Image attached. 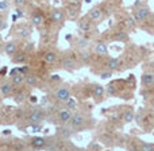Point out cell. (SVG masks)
Here are the masks:
<instances>
[{"label":"cell","instance_id":"5","mask_svg":"<svg viewBox=\"0 0 154 151\" xmlns=\"http://www.w3.org/2000/svg\"><path fill=\"white\" fill-rule=\"evenodd\" d=\"M72 112L69 111V109H62L61 112L58 113V120L62 123V124H65V123H70V120H72Z\"/></svg>","mask_w":154,"mask_h":151},{"label":"cell","instance_id":"34","mask_svg":"<svg viewBox=\"0 0 154 151\" xmlns=\"http://www.w3.org/2000/svg\"><path fill=\"white\" fill-rule=\"evenodd\" d=\"M68 12H69V18L70 19L76 18V10H75V8H69V10H68Z\"/></svg>","mask_w":154,"mask_h":151},{"label":"cell","instance_id":"15","mask_svg":"<svg viewBox=\"0 0 154 151\" xmlns=\"http://www.w3.org/2000/svg\"><path fill=\"white\" fill-rule=\"evenodd\" d=\"M107 66H108L109 70H116L118 66H119V59H118V58H109Z\"/></svg>","mask_w":154,"mask_h":151},{"label":"cell","instance_id":"18","mask_svg":"<svg viewBox=\"0 0 154 151\" xmlns=\"http://www.w3.org/2000/svg\"><path fill=\"white\" fill-rule=\"evenodd\" d=\"M62 66H64L65 69H75L76 64L72 58H65L64 61H62Z\"/></svg>","mask_w":154,"mask_h":151},{"label":"cell","instance_id":"35","mask_svg":"<svg viewBox=\"0 0 154 151\" xmlns=\"http://www.w3.org/2000/svg\"><path fill=\"white\" fill-rule=\"evenodd\" d=\"M142 119H143V113H142V112H139V113H137L135 115V120L138 123H141L142 122Z\"/></svg>","mask_w":154,"mask_h":151},{"label":"cell","instance_id":"36","mask_svg":"<svg viewBox=\"0 0 154 151\" xmlns=\"http://www.w3.org/2000/svg\"><path fill=\"white\" fill-rule=\"evenodd\" d=\"M80 56H81V59H82L84 62H87L88 59H89V54H88V53H81Z\"/></svg>","mask_w":154,"mask_h":151},{"label":"cell","instance_id":"14","mask_svg":"<svg viewBox=\"0 0 154 151\" xmlns=\"http://www.w3.org/2000/svg\"><path fill=\"white\" fill-rule=\"evenodd\" d=\"M122 119H123V122L125 123H130V122H133V120L135 119V115H134V112L131 111V109H128V111H126L125 113H123Z\"/></svg>","mask_w":154,"mask_h":151},{"label":"cell","instance_id":"8","mask_svg":"<svg viewBox=\"0 0 154 151\" xmlns=\"http://www.w3.org/2000/svg\"><path fill=\"white\" fill-rule=\"evenodd\" d=\"M64 11L62 10H54L53 12H51V20L54 22V23H61L62 20H64Z\"/></svg>","mask_w":154,"mask_h":151},{"label":"cell","instance_id":"26","mask_svg":"<svg viewBox=\"0 0 154 151\" xmlns=\"http://www.w3.org/2000/svg\"><path fill=\"white\" fill-rule=\"evenodd\" d=\"M66 107H68V109H75L76 108V100L75 98L70 97L69 100L66 101Z\"/></svg>","mask_w":154,"mask_h":151},{"label":"cell","instance_id":"17","mask_svg":"<svg viewBox=\"0 0 154 151\" xmlns=\"http://www.w3.org/2000/svg\"><path fill=\"white\" fill-rule=\"evenodd\" d=\"M104 86H101V85H95L93 86V96L95 97H101V96L104 95Z\"/></svg>","mask_w":154,"mask_h":151},{"label":"cell","instance_id":"38","mask_svg":"<svg viewBox=\"0 0 154 151\" xmlns=\"http://www.w3.org/2000/svg\"><path fill=\"white\" fill-rule=\"evenodd\" d=\"M107 93H108V95H114V93H115V89H114L112 86H108V88H107Z\"/></svg>","mask_w":154,"mask_h":151},{"label":"cell","instance_id":"13","mask_svg":"<svg viewBox=\"0 0 154 151\" xmlns=\"http://www.w3.org/2000/svg\"><path fill=\"white\" fill-rule=\"evenodd\" d=\"M0 90H2V93L4 96H8L12 92V84H11V82H4V84L0 86Z\"/></svg>","mask_w":154,"mask_h":151},{"label":"cell","instance_id":"43","mask_svg":"<svg viewBox=\"0 0 154 151\" xmlns=\"http://www.w3.org/2000/svg\"><path fill=\"white\" fill-rule=\"evenodd\" d=\"M30 101H31V103H37L38 98L35 97V96H31V97H30Z\"/></svg>","mask_w":154,"mask_h":151},{"label":"cell","instance_id":"12","mask_svg":"<svg viewBox=\"0 0 154 151\" xmlns=\"http://www.w3.org/2000/svg\"><path fill=\"white\" fill-rule=\"evenodd\" d=\"M4 50H5V53H7L8 56H14V54L16 53V50H18V47H16L15 43L10 42V43H7V45H5Z\"/></svg>","mask_w":154,"mask_h":151},{"label":"cell","instance_id":"22","mask_svg":"<svg viewBox=\"0 0 154 151\" xmlns=\"http://www.w3.org/2000/svg\"><path fill=\"white\" fill-rule=\"evenodd\" d=\"M58 134L62 136V138H69L72 135V131L66 127H62V128H58Z\"/></svg>","mask_w":154,"mask_h":151},{"label":"cell","instance_id":"21","mask_svg":"<svg viewBox=\"0 0 154 151\" xmlns=\"http://www.w3.org/2000/svg\"><path fill=\"white\" fill-rule=\"evenodd\" d=\"M127 38H128L127 32H126V31H119L116 35H115L114 39L115 41H119V42H123V41H127Z\"/></svg>","mask_w":154,"mask_h":151},{"label":"cell","instance_id":"20","mask_svg":"<svg viewBox=\"0 0 154 151\" xmlns=\"http://www.w3.org/2000/svg\"><path fill=\"white\" fill-rule=\"evenodd\" d=\"M79 29L81 30V31H89L91 23L88 20H85V19H82V20H80V23H79Z\"/></svg>","mask_w":154,"mask_h":151},{"label":"cell","instance_id":"24","mask_svg":"<svg viewBox=\"0 0 154 151\" xmlns=\"http://www.w3.org/2000/svg\"><path fill=\"white\" fill-rule=\"evenodd\" d=\"M23 81H24V76H22L20 73H18V74H15L12 77V84L14 85H20Z\"/></svg>","mask_w":154,"mask_h":151},{"label":"cell","instance_id":"7","mask_svg":"<svg viewBox=\"0 0 154 151\" xmlns=\"http://www.w3.org/2000/svg\"><path fill=\"white\" fill-rule=\"evenodd\" d=\"M142 84L147 88L153 86L154 85V74L153 73H145V74L142 76Z\"/></svg>","mask_w":154,"mask_h":151},{"label":"cell","instance_id":"40","mask_svg":"<svg viewBox=\"0 0 154 151\" xmlns=\"http://www.w3.org/2000/svg\"><path fill=\"white\" fill-rule=\"evenodd\" d=\"M5 73H7V68H2V69H0V74H2V76H4L5 74Z\"/></svg>","mask_w":154,"mask_h":151},{"label":"cell","instance_id":"25","mask_svg":"<svg viewBox=\"0 0 154 151\" xmlns=\"http://www.w3.org/2000/svg\"><path fill=\"white\" fill-rule=\"evenodd\" d=\"M141 151H154V146L150 143H142Z\"/></svg>","mask_w":154,"mask_h":151},{"label":"cell","instance_id":"30","mask_svg":"<svg viewBox=\"0 0 154 151\" xmlns=\"http://www.w3.org/2000/svg\"><path fill=\"white\" fill-rule=\"evenodd\" d=\"M23 98H24L23 93H18V95L15 96V98H14V100H15L16 103H22V101H23Z\"/></svg>","mask_w":154,"mask_h":151},{"label":"cell","instance_id":"41","mask_svg":"<svg viewBox=\"0 0 154 151\" xmlns=\"http://www.w3.org/2000/svg\"><path fill=\"white\" fill-rule=\"evenodd\" d=\"M5 27V23H4V20H3L2 18H0V30H3Z\"/></svg>","mask_w":154,"mask_h":151},{"label":"cell","instance_id":"45","mask_svg":"<svg viewBox=\"0 0 154 151\" xmlns=\"http://www.w3.org/2000/svg\"><path fill=\"white\" fill-rule=\"evenodd\" d=\"M3 134H5V135H8V134H10V130H5V131H3Z\"/></svg>","mask_w":154,"mask_h":151},{"label":"cell","instance_id":"44","mask_svg":"<svg viewBox=\"0 0 154 151\" xmlns=\"http://www.w3.org/2000/svg\"><path fill=\"white\" fill-rule=\"evenodd\" d=\"M32 128H34V131L37 132V131H39V130H41V125H34Z\"/></svg>","mask_w":154,"mask_h":151},{"label":"cell","instance_id":"11","mask_svg":"<svg viewBox=\"0 0 154 151\" xmlns=\"http://www.w3.org/2000/svg\"><path fill=\"white\" fill-rule=\"evenodd\" d=\"M107 51H108V49H107V45L104 42H99L97 45H96V53L100 54V56H106Z\"/></svg>","mask_w":154,"mask_h":151},{"label":"cell","instance_id":"42","mask_svg":"<svg viewBox=\"0 0 154 151\" xmlns=\"http://www.w3.org/2000/svg\"><path fill=\"white\" fill-rule=\"evenodd\" d=\"M51 80H54V81H60V76L58 74H53L51 76Z\"/></svg>","mask_w":154,"mask_h":151},{"label":"cell","instance_id":"23","mask_svg":"<svg viewBox=\"0 0 154 151\" xmlns=\"http://www.w3.org/2000/svg\"><path fill=\"white\" fill-rule=\"evenodd\" d=\"M12 61L15 62V64H22V62L26 61V54H24V53H19V54H16V56L12 58Z\"/></svg>","mask_w":154,"mask_h":151},{"label":"cell","instance_id":"37","mask_svg":"<svg viewBox=\"0 0 154 151\" xmlns=\"http://www.w3.org/2000/svg\"><path fill=\"white\" fill-rule=\"evenodd\" d=\"M15 12H16V14H14V15H16L18 18H19V16H23V11H22L20 8H18V10L15 11Z\"/></svg>","mask_w":154,"mask_h":151},{"label":"cell","instance_id":"6","mask_svg":"<svg viewBox=\"0 0 154 151\" xmlns=\"http://www.w3.org/2000/svg\"><path fill=\"white\" fill-rule=\"evenodd\" d=\"M88 16H89L91 20H99V19H100L101 16H103V11H101V8L95 7V8H92V10L89 11Z\"/></svg>","mask_w":154,"mask_h":151},{"label":"cell","instance_id":"4","mask_svg":"<svg viewBox=\"0 0 154 151\" xmlns=\"http://www.w3.org/2000/svg\"><path fill=\"white\" fill-rule=\"evenodd\" d=\"M84 122H85V117L81 113H75L72 116V120H70V125L73 128H79L84 124Z\"/></svg>","mask_w":154,"mask_h":151},{"label":"cell","instance_id":"1","mask_svg":"<svg viewBox=\"0 0 154 151\" xmlns=\"http://www.w3.org/2000/svg\"><path fill=\"white\" fill-rule=\"evenodd\" d=\"M149 15H150V10L147 7H141V8H138V10H135V12H134V15H133V18L135 19V22H142V20H145L146 18H149Z\"/></svg>","mask_w":154,"mask_h":151},{"label":"cell","instance_id":"32","mask_svg":"<svg viewBox=\"0 0 154 151\" xmlns=\"http://www.w3.org/2000/svg\"><path fill=\"white\" fill-rule=\"evenodd\" d=\"M19 32H20L22 37H29L30 30H29V29H20V30H19Z\"/></svg>","mask_w":154,"mask_h":151},{"label":"cell","instance_id":"3","mask_svg":"<svg viewBox=\"0 0 154 151\" xmlns=\"http://www.w3.org/2000/svg\"><path fill=\"white\" fill-rule=\"evenodd\" d=\"M56 97L60 101H68L70 98V90L68 88H60L56 92Z\"/></svg>","mask_w":154,"mask_h":151},{"label":"cell","instance_id":"27","mask_svg":"<svg viewBox=\"0 0 154 151\" xmlns=\"http://www.w3.org/2000/svg\"><path fill=\"white\" fill-rule=\"evenodd\" d=\"M126 24H127L130 29H133L134 26H135V19L133 18V16H130V18H127L126 19Z\"/></svg>","mask_w":154,"mask_h":151},{"label":"cell","instance_id":"2","mask_svg":"<svg viewBox=\"0 0 154 151\" xmlns=\"http://www.w3.org/2000/svg\"><path fill=\"white\" fill-rule=\"evenodd\" d=\"M30 122L34 123V124H39L43 120V111L42 109H34V111L30 113Z\"/></svg>","mask_w":154,"mask_h":151},{"label":"cell","instance_id":"9","mask_svg":"<svg viewBox=\"0 0 154 151\" xmlns=\"http://www.w3.org/2000/svg\"><path fill=\"white\" fill-rule=\"evenodd\" d=\"M31 22L35 24V26H39V24L43 23V15L41 12H34L31 16Z\"/></svg>","mask_w":154,"mask_h":151},{"label":"cell","instance_id":"28","mask_svg":"<svg viewBox=\"0 0 154 151\" xmlns=\"http://www.w3.org/2000/svg\"><path fill=\"white\" fill-rule=\"evenodd\" d=\"M79 46L80 47H87L88 46V39H85V38H80L79 39Z\"/></svg>","mask_w":154,"mask_h":151},{"label":"cell","instance_id":"29","mask_svg":"<svg viewBox=\"0 0 154 151\" xmlns=\"http://www.w3.org/2000/svg\"><path fill=\"white\" fill-rule=\"evenodd\" d=\"M19 73H20L22 76H27V73H29V66H22V68H19Z\"/></svg>","mask_w":154,"mask_h":151},{"label":"cell","instance_id":"33","mask_svg":"<svg viewBox=\"0 0 154 151\" xmlns=\"http://www.w3.org/2000/svg\"><path fill=\"white\" fill-rule=\"evenodd\" d=\"M100 77H101L103 80H107V78H109V77H112V73H111V72H103V73L100 74Z\"/></svg>","mask_w":154,"mask_h":151},{"label":"cell","instance_id":"19","mask_svg":"<svg viewBox=\"0 0 154 151\" xmlns=\"http://www.w3.org/2000/svg\"><path fill=\"white\" fill-rule=\"evenodd\" d=\"M56 59H57V56L53 51H48V53L45 54V61L48 62V64H53V62H56Z\"/></svg>","mask_w":154,"mask_h":151},{"label":"cell","instance_id":"16","mask_svg":"<svg viewBox=\"0 0 154 151\" xmlns=\"http://www.w3.org/2000/svg\"><path fill=\"white\" fill-rule=\"evenodd\" d=\"M24 81H26L27 85H30V86H34V85H37V77L34 74H27L24 76Z\"/></svg>","mask_w":154,"mask_h":151},{"label":"cell","instance_id":"31","mask_svg":"<svg viewBox=\"0 0 154 151\" xmlns=\"http://www.w3.org/2000/svg\"><path fill=\"white\" fill-rule=\"evenodd\" d=\"M8 2H4V0H0V10L2 11H4V10H7L8 8Z\"/></svg>","mask_w":154,"mask_h":151},{"label":"cell","instance_id":"46","mask_svg":"<svg viewBox=\"0 0 154 151\" xmlns=\"http://www.w3.org/2000/svg\"><path fill=\"white\" fill-rule=\"evenodd\" d=\"M152 108H153V111H154V103H153V105H152Z\"/></svg>","mask_w":154,"mask_h":151},{"label":"cell","instance_id":"39","mask_svg":"<svg viewBox=\"0 0 154 151\" xmlns=\"http://www.w3.org/2000/svg\"><path fill=\"white\" fill-rule=\"evenodd\" d=\"M24 3H26V0H15V4H18V5H22Z\"/></svg>","mask_w":154,"mask_h":151},{"label":"cell","instance_id":"10","mask_svg":"<svg viewBox=\"0 0 154 151\" xmlns=\"http://www.w3.org/2000/svg\"><path fill=\"white\" fill-rule=\"evenodd\" d=\"M31 143H32V146H34L35 149H43V147H45V144H46V140L43 138H39V136H38V138L32 139Z\"/></svg>","mask_w":154,"mask_h":151}]
</instances>
